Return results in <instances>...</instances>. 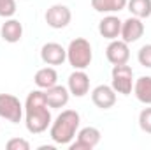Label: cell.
Segmentation results:
<instances>
[{
  "label": "cell",
  "mask_w": 151,
  "mask_h": 150,
  "mask_svg": "<svg viewBox=\"0 0 151 150\" xmlns=\"http://www.w3.org/2000/svg\"><path fill=\"white\" fill-rule=\"evenodd\" d=\"M0 117L18 124L21 122L23 117V104L19 103V99L12 94H0Z\"/></svg>",
  "instance_id": "5"
},
{
  "label": "cell",
  "mask_w": 151,
  "mask_h": 150,
  "mask_svg": "<svg viewBox=\"0 0 151 150\" xmlns=\"http://www.w3.org/2000/svg\"><path fill=\"white\" fill-rule=\"evenodd\" d=\"M106 57L107 60L113 64V66H121V64H127L128 58H130V50H128V44L125 41H118L113 39L109 42V46L106 48Z\"/></svg>",
  "instance_id": "9"
},
{
  "label": "cell",
  "mask_w": 151,
  "mask_h": 150,
  "mask_svg": "<svg viewBox=\"0 0 151 150\" xmlns=\"http://www.w3.org/2000/svg\"><path fill=\"white\" fill-rule=\"evenodd\" d=\"M44 18H46V23L51 28H65L72 20V12H70V9L67 5L56 4V5H51L46 11Z\"/></svg>",
  "instance_id": "6"
},
{
  "label": "cell",
  "mask_w": 151,
  "mask_h": 150,
  "mask_svg": "<svg viewBox=\"0 0 151 150\" xmlns=\"http://www.w3.org/2000/svg\"><path fill=\"white\" fill-rule=\"evenodd\" d=\"M81 124V117L74 110H65L62 111L56 120L51 124V131L49 136L56 145H69L76 138V133L79 129Z\"/></svg>",
  "instance_id": "2"
},
{
  "label": "cell",
  "mask_w": 151,
  "mask_h": 150,
  "mask_svg": "<svg viewBox=\"0 0 151 150\" xmlns=\"http://www.w3.org/2000/svg\"><path fill=\"white\" fill-rule=\"evenodd\" d=\"M40 58L47 66H62L67 60V50L58 42H46L40 48Z\"/></svg>",
  "instance_id": "7"
},
{
  "label": "cell",
  "mask_w": 151,
  "mask_h": 150,
  "mask_svg": "<svg viewBox=\"0 0 151 150\" xmlns=\"http://www.w3.org/2000/svg\"><path fill=\"white\" fill-rule=\"evenodd\" d=\"M139 125L144 133L151 134V108H144L139 113Z\"/></svg>",
  "instance_id": "20"
},
{
  "label": "cell",
  "mask_w": 151,
  "mask_h": 150,
  "mask_svg": "<svg viewBox=\"0 0 151 150\" xmlns=\"http://www.w3.org/2000/svg\"><path fill=\"white\" fill-rule=\"evenodd\" d=\"M142 34H144V23H142L141 18L132 16V18H128V20H125L121 23V34L119 36L123 37V41L127 44L139 41V39L142 37Z\"/></svg>",
  "instance_id": "11"
},
{
  "label": "cell",
  "mask_w": 151,
  "mask_h": 150,
  "mask_svg": "<svg viewBox=\"0 0 151 150\" xmlns=\"http://www.w3.org/2000/svg\"><path fill=\"white\" fill-rule=\"evenodd\" d=\"M121 23L123 21H119L116 16H106L99 23V32H100L102 37L109 39V41L118 39V36L121 34Z\"/></svg>",
  "instance_id": "14"
},
{
  "label": "cell",
  "mask_w": 151,
  "mask_h": 150,
  "mask_svg": "<svg viewBox=\"0 0 151 150\" xmlns=\"http://www.w3.org/2000/svg\"><path fill=\"white\" fill-rule=\"evenodd\" d=\"M134 94L135 97L144 103V104H151V76H141L135 85H134Z\"/></svg>",
  "instance_id": "17"
},
{
  "label": "cell",
  "mask_w": 151,
  "mask_h": 150,
  "mask_svg": "<svg viewBox=\"0 0 151 150\" xmlns=\"http://www.w3.org/2000/svg\"><path fill=\"white\" fill-rule=\"evenodd\" d=\"M7 150H28L30 149V143L23 138H12L7 141Z\"/></svg>",
  "instance_id": "23"
},
{
  "label": "cell",
  "mask_w": 151,
  "mask_h": 150,
  "mask_svg": "<svg viewBox=\"0 0 151 150\" xmlns=\"http://www.w3.org/2000/svg\"><path fill=\"white\" fill-rule=\"evenodd\" d=\"M128 0H91V7L97 12H118L127 7Z\"/></svg>",
  "instance_id": "18"
},
{
  "label": "cell",
  "mask_w": 151,
  "mask_h": 150,
  "mask_svg": "<svg viewBox=\"0 0 151 150\" xmlns=\"http://www.w3.org/2000/svg\"><path fill=\"white\" fill-rule=\"evenodd\" d=\"M47 108L49 106L46 103L44 92L34 90L28 94L25 101V117H27L25 124L32 134H40L51 125V113Z\"/></svg>",
  "instance_id": "1"
},
{
  "label": "cell",
  "mask_w": 151,
  "mask_h": 150,
  "mask_svg": "<svg viewBox=\"0 0 151 150\" xmlns=\"http://www.w3.org/2000/svg\"><path fill=\"white\" fill-rule=\"evenodd\" d=\"M16 12V2L14 0H0V16L11 18Z\"/></svg>",
  "instance_id": "21"
},
{
  "label": "cell",
  "mask_w": 151,
  "mask_h": 150,
  "mask_svg": "<svg viewBox=\"0 0 151 150\" xmlns=\"http://www.w3.org/2000/svg\"><path fill=\"white\" fill-rule=\"evenodd\" d=\"M111 76H113L111 87H113L118 94H123V95L132 94V87H134V71H132L130 66H127V64L114 66Z\"/></svg>",
  "instance_id": "4"
},
{
  "label": "cell",
  "mask_w": 151,
  "mask_h": 150,
  "mask_svg": "<svg viewBox=\"0 0 151 150\" xmlns=\"http://www.w3.org/2000/svg\"><path fill=\"white\" fill-rule=\"evenodd\" d=\"M34 81H35V85H37L39 88L47 90V88H51V87L56 85L58 74H56V71L53 67H42V69H39L37 73H35Z\"/></svg>",
  "instance_id": "16"
},
{
  "label": "cell",
  "mask_w": 151,
  "mask_h": 150,
  "mask_svg": "<svg viewBox=\"0 0 151 150\" xmlns=\"http://www.w3.org/2000/svg\"><path fill=\"white\" fill-rule=\"evenodd\" d=\"M67 88L76 97L86 95L88 90H90V78H88V74L84 71H81V69H76L74 73L69 76V87Z\"/></svg>",
  "instance_id": "12"
},
{
  "label": "cell",
  "mask_w": 151,
  "mask_h": 150,
  "mask_svg": "<svg viewBox=\"0 0 151 150\" xmlns=\"http://www.w3.org/2000/svg\"><path fill=\"white\" fill-rule=\"evenodd\" d=\"M137 60H139L141 66L150 67L151 69V44H146V46H142V48L139 50V53H137Z\"/></svg>",
  "instance_id": "22"
},
{
  "label": "cell",
  "mask_w": 151,
  "mask_h": 150,
  "mask_svg": "<svg viewBox=\"0 0 151 150\" xmlns=\"http://www.w3.org/2000/svg\"><path fill=\"white\" fill-rule=\"evenodd\" d=\"M91 101L100 110H109L116 104V90L109 85H99L91 92Z\"/></svg>",
  "instance_id": "10"
},
{
  "label": "cell",
  "mask_w": 151,
  "mask_h": 150,
  "mask_svg": "<svg viewBox=\"0 0 151 150\" xmlns=\"http://www.w3.org/2000/svg\"><path fill=\"white\" fill-rule=\"evenodd\" d=\"M0 36L5 42H18L23 36V27L18 20H7L0 28Z\"/></svg>",
  "instance_id": "15"
},
{
  "label": "cell",
  "mask_w": 151,
  "mask_h": 150,
  "mask_svg": "<svg viewBox=\"0 0 151 150\" xmlns=\"http://www.w3.org/2000/svg\"><path fill=\"white\" fill-rule=\"evenodd\" d=\"M128 11L135 18H150L151 16V0H128Z\"/></svg>",
  "instance_id": "19"
},
{
  "label": "cell",
  "mask_w": 151,
  "mask_h": 150,
  "mask_svg": "<svg viewBox=\"0 0 151 150\" xmlns=\"http://www.w3.org/2000/svg\"><path fill=\"white\" fill-rule=\"evenodd\" d=\"M76 136L77 141L70 145V150H91L100 141V131L97 127H84Z\"/></svg>",
  "instance_id": "8"
},
{
  "label": "cell",
  "mask_w": 151,
  "mask_h": 150,
  "mask_svg": "<svg viewBox=\"0 0 151 150\" xmlns=\"http://www.w3.org/2000/svg\"><path fill=\"white\" fill-rule=\"evenodd\" d=\"M93 53H91V44L83 37H77L70 41L69 48H67V60L74 69L84 71L90 64H91Z\"/></svg>",
  "instance_id": "3"
},
{
  "label": "cell",
  "mask_w": 151,
  "mask_h": 150,
  "mask_svg": "<svg viewBox=\"0 0 151 150\" xmlns=\"http://www.w3.org/2000/svg\"><path fill=\"white\" fill-rule=\"evenodd\" d=\"M44 95H46V103L49 108H63L69 103L70 92H69V88H65L62 85H55V87L47 88L44 92Z\"/></svg>",
  "instance_id": "13"
}]
</instances>
